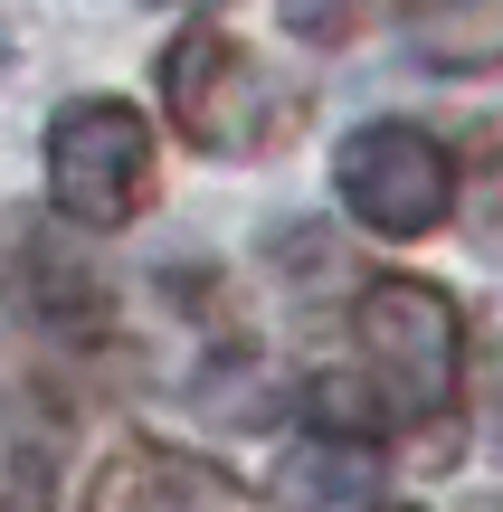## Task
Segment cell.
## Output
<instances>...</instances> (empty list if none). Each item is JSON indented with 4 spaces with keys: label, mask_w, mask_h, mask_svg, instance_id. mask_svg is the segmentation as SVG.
<instances>
[{
    "label": "cell",
    "mask_w": 503,
    "mask_h": 512,
    "mask_svg": "<svg viewBox=\"0 0 503 512\" xmlns=\"http://www.w3.org/2000/svg\"><path fill=\"white\" fill-rule=\"evenodd\" d=\"M48 200L67 228H124L152 200V124L124 95H76L48 114Z\"/></svg>",
    "instance_id": "6da1fadb"
},
{
    "label": "cell",
    "mask_w": 503,
    "mask_h": 512,
    "mask_svg": "<svg viewBox=\"0 0 503 512\" xmlns=\"http://www.w3.org/2000/svg\"><path fill=\"white\" fill-rule=\"evenodd\" d=\"M162 105H171V124H181L200 152H228V162L285 133L276 76H266L228 29H209V19H190V29L162 48Z\"/></svg>",
    "instance_id": "7a4b0ae2"
},
{
    "label": "cell",
    "mask_w": 503,
    "mask_h": 512,
    "mask_svg": "<svg viewBox=\"0 0 503 512\" xmlns=\"http://www.w3.org/2000/svg\"><path fill=\"white\" fill-rule=\"evenodd\" d=\"M352 332H361V361H371V380L390 389L399 418H437V408L456 399L466 323H456V304L437 285H418V275H380V285L361 294Z\"/></svg>",
    "instance_id": "3957f363"
},
{
    "label": "cell",
    "mask_w": 503,
    "mask_h": 512,
    "mask_svg": "<svg viewBox=\"0 0 503 512\" xmlns=\"http://www.w3.org/2000/svg\"><path fill=\"white\" fill-rule=\"evenodd\" d=\"M333 190L380 238H428L456 209V162H447V143L418 133V124H361L352 143L333 152Z\"/></svg>",
    "instance_id": "277c9868"
},
{
    "label": "cell",
    "mask_w": 503,
    "mask_h": 512,
    "mask_svg": "<svg viewBox=\"0 0 503 512\" xmlns=\"http://www.w3.org/2000/svg\"><path fill=\"white\" fill-rule=\"evenodd\" d=\"M86 512H257L219 465L171 456V446H114L86 484Z\"/></svg>",
    "instance_id": "5b68a950"
},
{
    "label": "cell",
    "mask_w": 503,
    "mask_h": 512,
    "mask_svg": "<svg viewBox=\"0 0 503 512\" xmlns=\"http://www.w3.org/2000/svg\"><path fill=\"white\" fill-rule=\"evenodd\" d=\"M0 294H10L29 323H48V332H76V323L105 313V285H95L86 247L57 238V228H19V238H10V256H0Z\"/></svg>",
    "instance_id": "8992f818"
},
{
    "label": "cell",
    "mask_w": 503,
    "mask_h": 512,
    "mask_svg": "<svg viewBox=\"0 0 503 512\" xmlns=\"http://www.w3.org/2000/svg\"><path fill=\"white\" fill-rule=\"evenodd\" d=\"M285 503L295 512H371L380 503V446L342 437V427H314V437L285 456Z\"/></svg>",
    "instance_id": "52a82bcc"
},
{
    "label": "cell",
    "mask_w": 503,
    "mask_h": 512,
    "mask_svg": "<svg viewBox=\"0 0 503 512\" xmlns=\"http://www.w3.org/2000/svg\"><path fill=\"white\" fill-rule=\"evenodd\" d=\"M418 48L437 67H494L503 57V0H437L418 19Z\"/></svg>",
    "instance_id": "ba28073f"
},
{
    "label": "cell",
    "mask_w": 503,
    "mask_h": 512,
    "mask_svg": "<svg viewBox=\"0 0 503 512\" xmlns=\"http://www.w3.org/2000/svg\"><path fill=\"white\" fill-rule=\"evenodd\" d=\"M0 512H57L48 437L19 418V399H0Z\"/></svg>",
    "instance_id": "9c48e42d"
}]
</instances>
